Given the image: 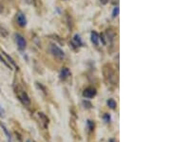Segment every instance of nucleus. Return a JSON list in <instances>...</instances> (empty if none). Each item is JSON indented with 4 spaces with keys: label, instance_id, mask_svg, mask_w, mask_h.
<instances>
[{
    "label": "nucleus",
    "instance_id": "obj_8",
    "mask_svg": "<svg viewBox=\"0 0 171 142\" xmlns=\"http://www.w3.org/2000/svg\"><path fill=\"white\" fill-rule=\"evenodd\" d=\"M38 117H39L41 123L43 124V126H44L45 128H47L48 125H49V118L47 117V116L45 115V113H43V112H39L38 113Z\"/></svg>",
    "mask_w": 171,
    "mask_h": 142
},
{
    "label": "nucleus",
    "instance_id": "obj_16",
    "mask_svg": "<svg viewBox=\"0 0 171 142\" xmlns=\"http://www.w3.org/2000/svg\"><path fill=\"white\" fill-rule=\"evenodd\" d=\"M103 119H104V121L106 122V123H109L110 121H111V117H110V115L109 113H105V115L103 116Z\"/></svg>",
    "mask_w": 171,
    "mask_h": 142
},
{
    "label": "nucleus",
    "instance_id": "obj_18",
    "mask_svg": "<svg viewBox=\"0 0 171 142\" xmlns=\"http://www.w3.org/2000/svg\"><path fill=\"white\" fill-rule=\"evenodd\" d=\"M83 105L85 106V108H91V107H92L91 103L89 102V101H87V100H84V101H83Z\"/></svg>",
    "mask_w": 171,
    "mask_h": 142
},
{
    "label": "nucleus",
    "instance_id": "obj_11",
    "mask_svg": "<svg viewBox=\"0 0 171 142\" xmlns=\"http://www.w3.org/2000/svg\"><path fill=\"white\" fill-rule=\"evenodd\" d=\"M0 126H1V128H2V130H3V132L5 133V135H6V136H7V139H8V142H11V135H10V133H9V130H8V128L3 124V123H0Z\"/></svg>",
    "mask_w": 171,
    "mask_h": 142
},
{
    "label": "nucleus",
    "instance_id": "obj_10",
    "mask_svg": "<svg viewBox=\"0 0 171 142\" xmlns=\"http://www.w3.org/2000/svg\"><path fill=\"white\" fill-rule=\"evenodd\" d=\"M90 38H91V42L93 43V45H95L96 47L99 46V34L95 32V31H92L91 32V34H90Z\"/></svg>",
    "mask_w": 171,
    "mask_h": 142
},
{
    "label": "nucleus",
    "instance_id": "obj_2",
    "mask_svg": "<svg viewBox=\"0 0 171 142\" xmlns=\"http://www.w3.org/2000/svg\"><path fill=\"white\" fill-rule=\"evenodd\" d=\"M104 70L106 71V72H107V74L104 72L105 78L106 79L108 78V82L109 83H112L113 85H115V74H114L113 70L110 68V66H108V65H107V67L105 66L104 67Z\"/></svg>",
    "mask_w": 171,
    "mask_h": 142
},
{
    "label": "nucleus",
    "instance_id": "obj_15",
    "mask_svg": "<svg viewBox=\"0 0 171 142\" xmlns=\"http://www.w3.org/2000/svg\"><path fill=\"white\" fill-rule=\"evenodd\" d=\"M119 11H120V9H119V6H116L115 8L113 9V11H112V17L115 18L119 16Z\"/></svg>",
    "mask_w": 171,
    "mask_h": 142
},
{
    "label": "nucleus",
    "instance_id": "obj_6",
    "mask_svg": "<svg viewBox=\"0 0 171 142\" xmlns=\"http://www.w3.org/2000/svg\"><path fill=\"white\" fill-rule=\"evenodd\" d=\"M16 21H17V24L24 28L26 25H27V19H26V16L22 12V11H18L17 15H16Z\"/></svg>",
    "mask_w": 171,
    "mask_h": 142
},
{
    "label": "nucleus",
    "instance_id": "obj_7",
    "mask_svg": "<svg viewBox=\"0 0 171 142\" xmlns=\"http://www.w3.org/2000/svg\"><path fill=\"white\" fill-rule=\"evenodd\" d=\"M59 76H60V79H61V80H66V79H68V78L70 76V71H69L68 68H66V67L62 68L61 71H60V75H59Z\"/></svg>",
    "mask_w": 171,
    "mask_h": 142
},
{
    "label": "nucleus",
    "instance_id": "obj_13",
    "mask_svg": "<svg viewBox=\"0 0 171 142\" xmlns=\"http://www.w3.org/2000/svg\"><path fill=\"white\" fill-rule=\"evenodd\" d=\"M87 127H88V130H89L90 132H93L94 129H95V123H94V121L89 119V120L87 121Z\"/></svg>",
    "mask_w": 171,
    "mask_h": 142
},
{
    "label": "nucleus",
    "instance_id": "obj_3",
    "mask_svg": "<svg viewBox=\"0 0 171 142\" xmlns=\"http://www.w3.org/2000/svg\"><path fill=\"white\" fill-rule=\"evenodd\" d=\"M17 96L19 98V100L25 105V106H28L31 104V98L30 96L28 95V94L23 91V90H20L19 92H17Z\"/></svg>",
    "mask_w": 171,
    "mask_h": 142
},
{
    "label": "nucleus",
    "instance_id": "obj_9",
    "mask_svg": "<svg viewBox=\"0 0 171 142\" xmlns=\"http://www.w3.org/2000/svg\"><path fill=\"white\" fill-rule=\"evenodd\" d=\"M71 44H72V46H74V47H81V46H83V42H82V40H81V38H80V36L78 35V34H75L74 36H73V38H72V41H71Z\"/></svg>",
    "mask_w": 171,
    "mask_h": 142
},
{
    "label": "nucleus",
    "instance_id": "obj_1",
    "mask_svg": "<svg viewBox=\"0 0 171 142\" xmlns=\"http://www.w3.org/2000/svg\"><path fill=\"white\" fill-rule=\"evenodd\" d=\"M50 51L51 54L54 56V57L57 58L58 60H63L65 58V53L58 46L51 44L50 47Z\"/></svg>",
    "mask_w": 171,
    "mask_h": 142
},
{
    "label": "nucleus",
    "instance_id": "obj_14",
    "mask_svg": "<svg viewBox=\"0 0 171 142\" xmlns=\"http://www.w3.org/2000/svg\"><path fill=\"white\" fill-rule=\"evenodd\" d=\"M2 54H3V55L5 56V57H6V58H7V59L9 60V62H11V64L12 66H14V67H16V68H17V70H18V67L16 66L15 62H14V60H13V59H12V58L11 57V56H10V55H8V54H7V53H6L5 52H3V51H2Z\"/></svg>",
    "mask_w": 171,
    "mask_h": 142
},
{
    "label": "nucleus",
    "instance_id": "obj_17",
    "mask_svg": "<svg viewBox=\"0 0 171 142\" xmlns=\"http://www.w3.org/2000/svg\"><path fill=\"white\" fill-rule=\"evenodd\" d=\"M0 61L3 62V63H4V65H5L6 67H8L10 70H11V66L10 65V63H8V62H7V61H6V60H5L3 57H2V55H1V54H0Z\"/></svg>",
    "mask_w": 171,
    "mask_h": 142
},
{
    "label": "nucleus",
    "instance_id": "obj_21",
    "mask_svg": "<svg viewBox=\"0 0 171 142\" xmlns=\"http://www.w3.org/2000/svg\"><path fill=\"white\" fill-rule=\"evenodd\" d=\"M2 11H3V6L0 3V12H2Z\"/></svg>",
    "mask_w": 171,
    "mask_h": 142
},
{
    "label": "nucleus",
    "instance_id": "obj_19",
    "mask_svg": "<svg viewBox=\"0 0 171 142\" xmlns=\"http://www.w3.org/2000/svg\"><path fill=\"white\" fill-rule=\"evenodd\" d=\"M99 38H101V40H102V43H103V45H106V40H105V36H104V34H101V35H99Z\"/></svg>",
    "mask_w": 171,
    "mask_h": 142
},
{
    "label": "nucleus",
    "instance_id": "obj_5",
    "mask_svg": "<svg viewBox=\"0 0 171 142\" xmlns=\"http://www.w3.org/2000/svg\"><path fill=\"white\" fill-rule=\"evenodd\" d=\"M96 94H97V92H96L95 88L89 87L83 92V96L86 98H93L96 95Z\"/></svg>",
    "mask_w": 171,
    "mask_h": 142
},
{
    "label": "nucleus",
    "instance_id": "obj_24",
    "mask_svg": "<svg viewBox=\"0 0 171 142\" xmlns=\"http://www.w3.org/2000/svg\"><path fill=\"white\" fill-rule=\"evenodd\" d=\"M27 142H31V141H27Z\"/></svg>",
    "mask_w": 171,
    "mask_h": 142
},
{
    "label": "nucleus",
    "instance_id": "obj_20",
    "mask_svg": "<svg viewBox=\"0 0 171 142\" xmlns=\"http://www.w3.org/2000/svg\"><path fill=\"white\" fill-rule=\"evenodd\" d=\"M100 1H101V2H102L103 4H107V3L108 2L107 0H100Z\"/></svg>",
    "mask_w": 171,
    "mask_h": 142
},
{
    "label": "nucleus",
    "instance_id": "obj_12",
    "mask_svg": "<svg viewBox=\"0 0 171 142\" xmlns=\"http://www.w3.org/2000/svg\"><path fill=\"white\" fill-rule=\"evenodd\" d=\"M107 106H108L111 110H116L117 103H116L115 100H114V99H112V98L108 99V100L107 101Z\"/></svg>",
    "mask_w": 171,
    "mask_h": 142
},
{
    "label": "nucleus",
    "instance_id": "obj_23",
    "mask_svg": "<svg viewBox=\"0 0 171 142\" xmlns=\"http://www.w3.org/2000/svg\"><path fill=\"white\" fill-rule=\"evenodd\" d=\"M109 142H116V140H114L113 138H111V139H109Z\"/></svg>",
    "mask_w": 171,
    "mask_h": 142
},
{
    "label": "nucleus",
    "instance_id": "obj_22",
    "mask_svg": "<svg viewBox=\"0 0 171 142\" xmlns=\"http://www.w3.org/2000/svg\"><path fill=\"white\" fill-rule=\"evenodd\" d=\"M0 117H3V111H1V109H0Z\"/></svg>",
    "mask_w": 171,
    "mask_h": 142
},
{
    "label": "nucleus",
    "instance_id": "obj_4",
    "mask_svg": "<svg viewBox=\"0 0 171 142\" xmlns=\"http://www.w3.org/2000/svg\"><path fill=\"white\" fill-rule=\"evenodd\" d=\"M14 38H15V42L17 44V47L20 51H24L27 47V42L25 40V38L19 34H14Z\"/></svg>",
    "mask_w": 171,
    "mask_h": 142
}]
</instances>
